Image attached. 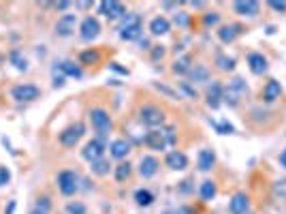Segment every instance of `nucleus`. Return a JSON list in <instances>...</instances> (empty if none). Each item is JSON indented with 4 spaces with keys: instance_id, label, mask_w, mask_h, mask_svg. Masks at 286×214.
I'll return each instance as SVG.
<instances>
[{
    "instance_id": "obj_1",
    "label": "nucleus",
    "mask_w": 286,
    "mask_h": 214,
    "mask_svg": "<svg viewBox=\"0 0 286 214\" xmlns=\"http://www.w3.org/2000/svg\"><path fill=\"white\" fill-rule=\"evenodd\" d=\"M177 142V133L173 126H165V128H154L148 135L143 137V143L152 150H167L169 146H173Z\"/></svg>"
},
{
    "instance_id": "obj_5",
    "label": "nucleus",
    "mask_w": 286,
    "mask_h": 214,
    "mask_svg": "<svg viewBox=\"0 0 286 214\" xmlns=\"http://www.w3.org/2000/svg\"><path fill=\"white\" fill-rule=\"evenodd\" d=\"M139 120L148 126H160L165 122V111L156 105H143L139 109Z\"/></svg>"
},
{
    "instance_id": "obj_36",
    "label": "nucleus",
    "mask_w": 286,
    "mask_h": 214,
    "mask_svg": "<svg viewBox=\"0 0 286 214\" xmlns=\"http://www.w3.org/2000/svg\"><path fill=\"white\" fill-rule=\"evenodd\" d=\"M53 86H56V88L64 86V75H62V71L58 67H53Z\"/></svg>"
},
{
    "instance_id": "obj_7",
    "label": "nucleus",
    "mask_w": 286,
    "mask_h": 214,
    "mask_svg": "<svg viewBox=\"0 0 286 214\" xmlns=\"http://www.w3.org/2000/svg\"><path fill=\"white\" fill-rule=\"evenodd\" d=\"M82 135H84V125L82 122H77V125L64 128V131L60 133V143L64 148H75L77 146V142L82 139Z\"/></svg>"
},
{
    "instance_id": "obj_31",
    "label": "nucleus",
    "mask_w": 286,
    "mask_h": 214,
    "mask_svg": "<svg viewBox=\"0 0 286 214\" xmlns=\"http://www.w3.org/2000/svg\"><path fill=\"white\" fill-rule=\"evenodd\" d=\"M79 60H82V64H99V60H101V54H99V52L88 50V52H84L82 56H79Z\"/></svg>"
},
{
    "instance_id": "obj_33",
    "label": "nucleus",
    "mask_w": 286,
    "mask_h": 214,
    "mask_svg": "<svg viewBox=\"0 0 286 214\" xmlns=\"http://www.w3.org/2000/svg\"><path fill=\"white\" fill-rule=\"evenodd\" d=\"M128 176H131V163H120V165H118V167H116V178L120 182H124Z\"/></svg>"
},
{
    "instance_id": "obj_40",
    "label": "nucleus",
    "mask_w": 286,
    "mask_h": 214,
    "mask_svg": "<svg viewBox=\"0 0 286 214\" xmlns=\"http://www.w3.org/2000/svg\"><path fill=\"white\" fill-rule=\"evenodd\" d=\"M276 195H280V197H286V180H280V182H276Z\"/></svg>"
},
{
    "instance_id": "obj_24",
    "label": "nucleus",
    "mask_w": 286,
    "mask_h": 214,
    "mask_svg": "<svg viewBox=\"0 0 286 214\" xmlns=\"http://www.w3.org/2000/svg\"><path fill=\"white\" fill-rule=\"evenodd\" d=\"M58 69L62 71V75H68V77H82V69L77 67L75 62H71V60H64V62H60V64H56Z\"/></svg>"
},
{
    "instance_id": "obj_28",
    "label": "nucleus",
    "mask_w": 286,
    "mask_h": 214,
    "mask_svg": "<svg viewBox=\"0 0 286 214\" xmlns=\"http://www.w3.org/2000/svg\"><path fill=\"white\" fill-rule=\"evenodd\" d=\"M214 197H216V182L214 180H205L201 184V199L209 201V199H214Z\"/></svg>"
},
{
    "instance_id": "obj_15",
    "label": "nucleus",
    "mask_w": 286,
    "mask_h": 214,
    "mask_svg": "<svg viewBox=\"0 0 286 214\" xmlns=\"http://www.w3.org/2000/svg\"><path fill=\"white\" fill-rule=\"evenodd\" d=\"M248 67H250V71L254 75H263L267 71V58L258 52L250 54V56H248Z\"/></svg>"
},
{
    "instance_id": "obj_18",
    "label": "nucleus",
    "mask_w": 286,
    "mask_h": 214,
    "mask_svg": "<svg viewBox=\"0 0 286 214\" xmlns=\"http://www.w3.org/2000/svg\"><path fill=\"white\" fill-rule=\"evenodd\" d=\"M109 152L113 159H126L128 152H131V142H126V139H113L109 146Z\"/></svg>"
},
{
    "instance_id": "obj_39",
    "label": "nucleus",
    "mask_w": 286,
    "mask_h": 214,
    "mask_svg": "<svg viewBox=\"0 0 286 214\" xmlns=\"http://www.w3.org/2000/svg\"><path fill=\"white\" fill-rule=\"evenodd\" d=\"M269 7H271L273 11L284 13V11H286V2H284V0H280V2H278V0H269Z\"/></svg>"
},
{
    "instance_id": "obj_2",
    "label": "nucleus",
    "mask_w": 286,
    "mask_h": 214,
    "mask_svg": "<svg viewBox=\"0 0 286 214\" xmlns=\"http://www.w3.org/2000/svg\"><path fill=\"white\" fill-rule=\"evenodd\" d=\"M143 32V21L137 13H126L120 26V39L124 41H137Z\"/></svg>"
},
{
    "instance_id": "obj_19",
    "label": "nucleus",
    "mask_w": 286,
    "mask_h": 214,
    "mask_svg": "<svg viewBox=\"0 0 286 214\" xmlns=\"http://www.w3.org/2000/svg\"><path fill=\"white\" fill-rule=\"evenodd\" d=\"M280 94H282V86H280L278 79H269L265 84V88H263V99L267 101V103H273L276 99H280Z\"/></svg>"
},
{
    "instance_id": "obj_38",
    "label": "nucleus",
    "mask_w": 286,
    "mask_h": 214,
    "mask_svg": "<svg viewBox=\"0 0 286 214\" xmlns=\"http://www.w3.org/2000/svg\"><path fill=\"white\" fill-rule=\"evenodd\" d=\"M9 180H11V171L7 167H0V186L9 184Z\"/></svg>"
},
{
    "instance_id": "obj_6",
    "label": "nucleus",
    "mask_w": 286,
    "mask_h": 214,
    "mask_svg": "<svg viewBox=\"0 0 286 214\" xmlns=\"http://www.w3.org/2000/svg\"><path fill=\"white\" fill-rule=\"evenodd\" d=\"M58 189H60L62 195H75L79 189V178L77 174L71 169H64L58 174Z\"/></svg>"
},
{
    "instance_id": "obj_30",
    "label": "nucleus",
    "mask_w": 286,
    "mask_h": 214,
    "mask_svg": "<svg viewBox=\"0 0 286 214\" xmlns=\"http://www.w3.org/2000/svg\"><path fill=\"white\" fill-rule=\"evenodd\" d=\"M220 71H233L235 69V58H229V56H218V60H216Z\"/></svg>"
},
{
    "instance_id": "obj_4",
    "label": "nucleus",
    "mask_w": 286,
    "mask_h": 214,
    "mask_svg": "<svg viewBox=\"0 0 286 214\" xmlns=\"http://www.w3.org/2000/svg\"><path fill=\"white\" fill-rule=\"evenodd\" d=\"M90 122H92L94 131L99 133V137H107L111 133V118L105 109H101V107L90 109Z\"/></svg>"
},
{
    "instance_id": "obj_11",
    "label": "nucleus",
    "mask_w": 286,
    "mask_h": 214,
    "mask_svg": "<svg viewBox=\"0 0 286 214\" xmlns=\"http://www.w3.org/2000/svg\"><path fill=\"white\" fill-rule=\"evenodd\" d=\"M75 26H77V18L75 15H62L60 19L56 21V35L58 36H71L75 32Z\"/></svg>"
},
{
    "instance_id": "obj_9",
    "label": "nucleus",
    "mask_w": 286,
    "mask_h": 214,
    "mask_svg": "<svg viewBox=\"0 0 286 214\" xmlns=\"http://www.w3.org/2000/svg\"><path fill=\"white\" fill-rule=\"evenodd\" d=\"M99 11L102 15H107L109 19H118V18H126V7L122 2H116V0H109V2H99Z\"/></svg>"
},
{
    "instance_id": "obj_17",
    "label": "nucleus",
    "mask_w": 286,
    "mask_h": 214,
    "mask_svg": "<svg viewBox=\"0 0 286 214\" xmlns=\"http://www.w3.org/2000/svg\"><path fill=\"white\" fill-rule=\"evenodd\" d=\"M233 9H235V13L248 15V18L258 15V2H254V0H237V2L233 4Z\"/></svg>"
},
{
    "instance_id": "obj_41",
    "label": "nucleus",
    "mask_w": 286,
    "mask_h": 214,
    "mask_svg": "<svg viewBox=\"0 0 286 214\" xmlns=\"http://www.w3.org/2000/svg\"><path fill=\"white\" fill-rule=\"evenodd\" d=\"M216 21H218V15H216V13L214 15H205V24H207V26L209 24H216Z\"/></svg>"
},
{
    "instance_id": "obj_26",
    "label": "nucleus",
    "mask_w": 286,
    "mask_h": 214,
    "mask_svg": "<svg viewBox=\"0 0 286 214\" xmlns=\"http://www.w3.org/2000/svg\"><path fill=\"white\" fill-rule=\"evenodd\" d=\"M190 77L194 79V82H207L209 79V71L207 67H203V64H194V67H190Z\"/></svg>"
},
{
    "instance_id": "obj_3",
    "label": "nucleus",
    "mask_w": 286,
    "mask_h": 214,
    "mask_svg": "<svg viewBox=\"0 0 286 214\" xmlns=\"http://www.w3.org/2000/svg\"><path fill=\"white\" fill-rule=\"evenodd\" d=\"M248 94V86L241 77H233L229 84H226V88H222V99L229 103L231 107L239 105V101L244 99Z\"/></svg>"
},
{
    "instance_id": "obj_20",
    "label": "nucleus",
    "mask_w": 286,
    "mask_h": 214,
    "mask_svg": "<svg viewBox=\"0 0 286 214\" xmlns=\"http://www.w3.org/2000/svg\"><path fill=\"white\" fill-rule=\"evenodd\" d=\"M205 96H207V105L212 107V109H216V107L222 103V86H220L218 82H212V86L207 88Z\"/></svg>"
},
{
    "instance_id": "obj_22",
    "label": "nucleus",
    "mask_w": 286,
    "mask_h": 214,
    "mask_svg": "<svg viewBox=\"0 0 286 214\" xmlns=\"http://www.w3.org/2000/svg\"><path fill=\"white\" fill-rule=\"evenodd\" d=\"M156 171H158V160L154 157H143L139 163V174L143 178H152V176H156Z\"/></svg>"
},
{
    "instance_id": "obj_10",
    "label": "nucleus",
    "mask_w": 286,
    "mask_h": 214,
    "mask_svg": "<svg viewBox=\"0 0 286 214\" xmlns=\"http://www.w3.org/2000/svg\"><path fill=\"white\" fill-rule=\"evenodd\" d=\"M99 32H101V24H99V19L96 18H85L82 21V26H79V35H82V39L84 41H92L99 36Z\"/></svg>"
},
{
    "instance_id": "obj_46",
    "label": "nucleus",
    "mask_w": 286,
    "mask_h": 214,
    "mask_svg": "<svg viewBox=\"0 0 286 214\" xmlns=\"http://www.w3.org/2000/svg\"><path fill=\"white\" fill-rule=\"evenodd\" d=\"M163 54H165V50L160 47V50H156V52H154V58H163Z\"/></svg>"
},
{
    "instance_id": "obj_37",
    "label": "nucleus",
    "mask_w": 286,
    "mask_h": 214,
    "mask_svg": "<svg viewBox=\"0 0 286 214\" xmlns=\"http://www.w3.org/2000/svg\"><path fill=\"white\" fill-rule=\"evenodd\" d=\"M36 208H41V210H47V212H50V208H51L50 197H39V199H36Z\"/></svg>"
},
{
    "instance_id": "obj_45",
    "label": "nucleus",
    "mask_w": 286,
    "mask_h": 214,
    "mask_svg": "<svg viewBox=\"0 0 286 214\" xmlns=\"http://www.w3.org/2000/svg\"><path fill=\"white\" fill-rule=\"evenodd\" d=\"M30 214H50V212H47V210H41V208H34V210H32Z\"/></svg>"
},
{
    "instance_id": "obj_27",
    "label": "nucleus",
    "mask_w": 286,
    "mask_h": 214,
    "mask_svg": "<svg viewBox=\"0 0 286 214\" xmlns=\"http://www.w3.org/2000/svg\"><path fill=\"white\" fill-rule=\"evenodd\" d=\"M9 60L13 62V67L17 69V71H28V62H26V58L21 56L17 50H13V52L9 54Z\"/></svg>"
},
{
    "instance_id": "obj_35",
    "label": "nucleus",
    "mask_w": 286,
    "mask_h": 214,
    "mask_svg": "<svg viewBox=\"0 0 286 214\" xmlns=\"http://www.w3.org/2000/svg\"><path fill=\"white\" fill-rule=\"evenodd\" d=\"M67 214H85V206L79 201H71L67 206Z\"/></svg>"
},
{
    "instance_id": "obj_29",
    "label": "nucleus",
    "mask_w": 286,
    "mask_h": 214,
    "mask_svg": "<svg viewBox=\"0 0 286 214\" xmlns=\"http://www.w3.org/2000/svg\"><path fill=\"white\" fill-rule=\"evenodd\" d=\"M109 167H111L109 160H105V159H99V160H94L92 163V171L96 176H107L109 174Z\"/></svg>"
},
{
    "instance_id": "obj_21",
    "label": "nucleus",
    "mask_w": 286,
    "mask_h": 214,
    "mask_svg": "<svg viewBox=\"0 0 286 214\" xmlns=\"http://www.w3.org/2000/svg\"><path fill=\"white\" fill-rule=\"evenodd\" d=\"M169 30H171V24L167 18H163V15H156V18L150 21V32H152L154 36H163Z\"/></svg>"
},
{
    "instance_id": "obj_25",
    "label": "nucleus",
    "mask_w": 286,
    "mask_h": 214,
    "mask_svg": "<svg viewBox=\"0 0 286 214\" xmlns=\"http://www.w3.org/2000/svg\"><path fill=\"white\" fill-rule=\"evenodd\" d=\"M135 201H137L141 208H148L154 203V195L148 189H139V191H135Z\"/></svg>"
},
{
    "instance_id": "obj_48",
    "label": "nucleus",
    "mask_w": 286,
    "mask_h": 214,
    "mask_svg": "<svg viewBox=\"0 0 286 214\" xmlns=\"http://www.w3.org/2000/svg\"><path fill=\"white\" fill-rule=\"evenodd\" d=\"M175 214H190V210H188V208H180Z\"/></svg>"
},
{
    "instance_id": "obj_16",
    "label": "nucleus",
    "mask_w": 286,
    "mask_h": 214,
    "mask_svg": "<svg viewBox=\"0 0 286 214\" xmlns=\"http://www.w3.org/2000/svg\"><path fill=\"white\" fill-rule=\"evenodd\" d=\"M241 32H244V28H241L239 24H229V26H222V28L218 30V39L222 43H233Z\"/></svg>"
},
{
    "instance_id": "obj_34",
    "label": "nucleus",
    "mask_w": 286,
    "mask_h": 214,
    "mask_svg": "<svg viewBox=\"0 0 286 214\" xmlns=\"http://www.w3.org/2000/svg\"><path fill=\"white\" fill-rule=\"evenodd\" d=\"M212 125L216 126V131L222 133V135H229V133H233V125H231V122H226V120H222V122L212 120Z\"/></svg>"
},
{
    "instance_id": "obj_13",
    "label": "nucleus",
    "mask_w": 286,
    "mask_h": 214,
    "mask_svg": "<svg viewBox=\"0 0 286 214\" xmlns=\"http://www.w3.org/2000/svg\"><path fill=\"white\" fill-rule=\"evenodd\" d=\"M250 208V199H248L246 193H235L233 199L229 201V210L231 214H246Z\"/></svg>"
},
{
    "instance_id": "obj_23",
    "label": "nucleus",
    "mask_w": 286,
    "mask_h": 214,
    "mask_svg": "<svg viewBox=\"0 0 286 214\" xmlns=\"http://www.w3.org/2000/svg\"><path fill=\"white\" fill-rule=\"evenodd\" d=\"M216 163V154L214 150H201L199 152V169L201 171H209Z\"/></svg>"
},
{
    "instance_id": "obj_14",
    "label": "nucleus",
    "mask_w": 286,
    "mask_h": 214,
    "mask_svg": "<svg viewBox=\"0 0 286 214\" xmlns=\"http://www.w3.org/2000/svg\"><path fill=\"white\" fill-rule=\"evenodd\" d=\"M165 163H167V167H169V169H177V171L188 167V159H186V154H184V152H180V150H173V152L167 154Z\"/></svg>"
},
{
    "instance_id": "obj_12",
    "label": "nucleus",
    "mask_w": 286,
    "mask_h": 214,
    "mask_svg": "<svg viewBox=\"0 0 286 214\" xmlns=\"http://www.w3.org/2000/svg\"><path fill=\"white\" fill-rule=\"evenodd\" d=\"M102 152H105V146L99 142V139H92V142H88L85 143V148H84V159L85 160H90V163H94V160H99L102 159Z\"/></svg>"
},
{
    "instance_id": "obj_42",
    "label": "nucleus",
    "mask_w": 286,
    "mask_h": 214,
    "mask_svg": "<svg viewBox=\"0 0 286 214\" xmlns=\"http://www.w3.org/2000/svg\"><path fill=\"white\" fill-rule=\"evenodd\" d=\"M182 88H184V90H186V92H188V94H190V96H192V99H197V92H194V90H192V88H190V86H188V84H184V86H182Z\"/></svg>"
},
{
    "instance_id": "obj_43",
    "label": "nucleus",
    "mask_w": 286,
    "mask_h": 214,
    "mask_svg": "<svg viewBox=\"0 0 286 214\" xmlns=\"http://www.w3.org/2000/svg\"><path fill=\"white\" fill-rule=\"evenodd\" d=\"M68 7H71V2H56V9H60V11L68 9Z\"/></svg>"
},
{
    "instance_id": "obj_32",
    "label": "nucleus",
    "mask_w": 286,
    "mask_h": 214,
    "mask_svg": "<svg viewBox=\"0 0 286 214\" xmlns=\"http://www.w3.org/2000/svg\"><path fill=\"white\" fill-rule=\"evenodd\" d=\"M173 71L175 73H188L190 71V56H182L180 60H175Z\"/></svg>"
},
{
    "instance_id": "obj_47",
    "label": "nucleus",
    "mask_w": 286,
    "mask_h": 214,
    "mask_svg": "<svg viewBox=\"0 0 286 214\" xmlns=\"http://www.w3.org/2000/svg\"><path fill=\"white\" fill-rule=\"evenodd\" d=\"M13 210H15V201H11V203H9V210H7V214H13Z\"/></svg>"
},
{
    "instance_id": "obj_44",
    "label": "nucleus",
    "mask_w": 286,
    "mask_h": 214,
    "mask_svg": "<svg viewBox=\"0 0 286 214\" xmlns=\"http://www.w3.org/2000/svg\"><path fill=\"white\" fill-rule=\"evenodd\" d=\"M280 165H282V167L286 169V150H284L282 154H280Z\"/></svg>"
},
{
    "instance_id": "obj_8",
    "label": "nucleus",
    "mask_w": 286,
    "mask_h": 214,
    "mask_svg": "<svg viewBox=\"0 0 286 214\" xmlns=\"http://www.w3.org/2000/svg\"><path fill=\"white\" fill-rule=\"evenodd\" d=\"M11 94H13L15 101H34L41 96V90L34 84H19L11 90Z\"/></svg>"
}]
</instances>
